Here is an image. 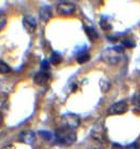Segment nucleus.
<instances>
[{"label": "nucleus", "mask_w": 140, "mask_h": 149, "mask_svg": "<svg viewBox=\"0 0 140 149\" xmlns=\"http://www.w3.org/2000/svg\"><path fill=\"white\" fill-rule=\"evenodd\" d=\"M84 29H85V33L87 35V37L91 39L92 41H95L98 39V34H97V31L95 30V28H93V27H89V26H84Z\"/></svg>", "instance_id": "nucleus-11"}, {"label": "nucleus", "mask_w": 140, "mask_h": 149, "mask_svg": "<svg viewBox=\"0 0 140 149\" xmlns=\"http://www.w3.org/2000/svg\"><path fill=\"white\" fill-rule=\"evenodd\" d=\"M7 25V16L4 13H0V30L3 29Z\"/></svg>", "instance_id": "nucleus-15"}, {"label": "nucleus", "mask_w": 140, "mask_h": 149, "mask_svg": "<svg viewBox=\"0 0 140 149\" xmlns=\"http://www.w3.org/2000/svg\"><path fill=\"white\" fill-rule=\"evenodd\" d=\"M122 45H123V47H126V48H134L136 45V43L134 41L129 40V39H124L122 41Z\"/></svg>", "instance_id": "nucleus-16"}, {"label": "nucleus", "mask_w": 140, "mask_h": 149, "mask_svg": "<svg viewBox=\"0 0 140 149\" xmlns=\"http://www.w3.org/2000/svg\"><path fill=\"white\" fill-rule=\"evenodd\" d=\"M1 149H15L14 145H7V146H4V147H2Z\"/></svg>", "instance_id": "nucleus-24"}, {"label": "nucleus", "mask_w": 140, "mask_h": 149, "mask_svg": "<svg viewBox=\"0 0 140 149\" xmlns=\"http://www.w3.org/2000/svg\"><path fill=\"white\" fill-rule=\"evenodd\" d=\"M133 103H134V105H135L136 107H138V108H140V95H137V96L134 97Z\"/></svg>", "instance_id": "nucleus-21"}, {"label": "nucleus", "mask_w": 140, "mask_h": 149, "mask_svg": "<svg viewBox=\"0 0 140 149\" xmlns=\"http://www.w3.org/2000/svg\"><path fill=\"white\" fill-rule=\"evenodd\" d=\"M39 15H40V19H42L43 22H48L49 19H51V16H52L51 8H50V7H43V8H41Z\"/></svg>", "instance_id": "nucleus-10"}, {"label": "nucleus", "mask_w": 140, "mask_h": 149, "mask_svg": "<svg viewBox=\"0 0 140 149\" xmlns=\"http://www.w3.org/2000/svg\"><path fill=\"white\" fill-rule=\"evenodd\" d=\"M39 135H40L41 137L44 138V139H46V141H49V139L52 138V134L50 132H48V131H40V132H39Z\"/></svg>", "instance_id": "nucleus-18"}, {"label": "nucleus", "mask_w": 140, "mask_h": 149, "mask_svg": "<svg viewBox=\"0 0 140 149\" xmlns=\"http://www.w3.org/2000/svg\"><path fill=\"white\" fill-rule=\"evenodd\" d=\"M49 79H50V74H49L48 71H39L37 74H35V77H33V81L36 84H39V86H43L45 84L46 82L49 81Z\"/></svg>", "instance_id": "nucleus-9"}, {"label": "nucleus", "mask_w": 140, "mask_h": 149, "mask_svg": "<svg viewBox=\"0 0 140 149\" xmlns=\"http://www.w3.org/2000/svg\"><path fill=\"white\" fill-rule=\"evenodd\" d=\"M23 26L28 33H33L37 28V22L31 15H26L23 19Z\"/></svg>", "instance_id": "nucleus-7"}, {"label": "nucleus", "mask_w": 140, "mask_h": 149, "mask_svg": "<svg viewBox=\"0 0 140 149\" xmlns=\"http://www.w3.org/2000/svg\"><path fill=\"white\" fill-rule=\"evenodd\" d=\"M108 40H110V41H116L119 39V38H115V37H113V36H108Z\"/></svg>", "instance_id": "nucleus-25"}, {"label": "nucleus", "mask_w": 140, "mask_h": 149, "mask_svg": "<svg viewBox=\"0 0 140 149\" xmlns=\"http://www.w3.org/2000/svg\"><path fill=\"white\" fill-rule=\"evenodd\" d=\"M100 88L103 90V92H107L109 88H110V83L107 81H105V80H101L100 81Z\"/></svg>", "instance_id": "nucleus-19"}, {"label": "nucleus", "mask_w": 140, "mask_h": 149, "mask_svg": "<svg viewBox=\"0 0 140 149\" xmlns=\"http://www.w3.org/2000/svg\"><path fill=\"white\" fill-rule=\"evenodd\" d=\"M91 136H92L95 141L99 143H106L107 142V136H106V131L103 124H96L93 127L92 132H91Z\"/></svg>", "instance_id": "nucleus-4"}, {"label": "nucleus", "mask_w": 140, "mask_h": 149, "mask_svg": "<svg viewBox=\"0 0 140 149\" xmlns=\"http://www.w3.org/2000/svg\"><path fill=\"white\" fill-rule=\"evenodd\" d=\"M89 58H91V56H89V53L82 52L77 56V62L79 64H84V63H86V62H89Z\"/></svg>", "instance_id": "nucleus-12"}, {"label": "nucleus", "mask_w": 140, "mask_h": 149, "mask_svg": "<svg viewBox=\"0 0 140 149\" xmlns=\"http://www.w3.org/2000/svg\"><path fill=\"white\" fill-rule=\"evenodd\" d=\"M76 10V6L72 2H60L57 6V12L58 14L64 15V16H68L74 13Z\"/></svg>", "instance_id": "nucleus-6"}, {"label": "nucleus", "mask_w": 140, "mask_h": 149, "mask_svg": "<svg viewBox=\"0 0 140 149\" xmlns=\"http://www.w3.org/2000/svg\"><path fill=\"white\" fill-rule=\"evenodd\" d=\"M125 149H139V146H138L137 143H133V144H130V145L127 146Z\"/></svg>", "instance_id": "nucleus-22"}, {"label": "nucleus", "mask_w": 140, "mask_h": 149, "mask_svg": "<svg viewBox=\"0 0 140 149\" xmlns=\"http://www.w3.org/2000/svg\"><path fill=\"white\" fill-rule=\"evenodd\" d=\"M11 71V68L6 62L0 60V74H8Z\"/></svg>", "instance_id": "nucleus-14"}, {"label": "nucleus", "mask_w": 140, "mask_h": 149, "mask_svg": "<svg viewBox=\"0 0 140 149\" xmlns=\"http://www.w3.org/2000/svg\"><path fill=\"white\" fill-rule=\"evenodd\" d=\"M2 122H3V116H2V113L0 112V125L2 124Z\"/></svg>", "instance_id": "nucleus-26"}, {"label": "nucleus", "mask_w": 140, "mask_h": 149, "mask_svg": "<svg viewBox=\"0 0 140 149\" xmlns=\"http://www.w3.org/2000/svg\"><path fill=\"white\" fill-rule=\"evenodd\" d=\"M19 139H21V142L25 143V144L31 145L35 142V139H36V134L31 130H25L23 131V132H21Z\"/></svg>", "instance_id": "nucleus-8"}, {"label": "nucleus", "mask_w": 140, "mask_h": 149, "mask_svg": "<svg viewBox=\"0 0 140 149\" xmlns=\"http://www.w3.org/2000/svg\"><path fill=\"white\" fill-rule=\"evenodd\" d=\"M128 110V106L125 101H120L111 105V107L108 110L109 115H123Z\"/></svg>", "instance_id": "nucleus-5"}, {"label": "nucleus", "mask_w": 140, "mask_h": 149, "mask_svg": "<svg viewBox=\"0 0 140 149\" xmlns=\"http://www.w3.org/2000/svg\"><path fill=\"white\" fill-rule=\"evenodd\" d=\"M62 61H63V58H62V55H60L59 53H57V52L52 53L51 58H50V62H51L52 64H54V65H58V64L62 63Z\"/></svg>", "instance_id": "nucleus-13"}, {"label": "nucleus", "mask_w": 140, "mask_h": 149, "mask_svg": "<svg viewBox=\"0 0 140 149\" xmlns=\"http://www.w3.org/2000/svg\"><path fill=\"white\" fill-rule=\"evenodd\" d=\"M122 53H123L122 47H114V48L107 49L101 54V60L109 65H115L121 60Z\"/></svg>", "instance_id": "nucleus-2"}, {"label": "nucleus", "mask_w": 140, "mask_h": 149, "mask_svg": "<svg viewBox=\"0 0 140 149\" xmlns=\"http://www.w3.org/2000/svg\"><path fill=\"white\" fill-rule=\"evenodd\" d=\"M63 123L64 127L70 130H76L79 127L80 123H81V119L78 115L74 113H67V115L63 116Z\"/></svg>", "instance_id": "nucleus-3"}, {"label": "nucleus", "mask_w": 140, "mask_h": 149, "mask_svg": "<svg viewBox=\"0 0 140 149\" xmlns=\"http://www.w3.org/2000/svg\"><path fill=\"white\" fill-rule=\"evenodd\" d=\"M94 149H103V148H94Z\"/></svg>", "instance_id": "nucleus-27"}, {"label": "nucleus", "mask_w": 140, "mask_h": 149, "mask_svg": "<svg viewBox=\"0 0 140 149\" xmlns=\"http://www.w3.org/2000/svg\"><path fill=\"white\" fill-rule=\"evenodd\" d=\"M55 137L59 144L65 146H70L74 144L77 141V133L74 132V130H70V129L63 127L56 130Z\"/></svg>", "instance_id": "nucleus-1"}, {"label": "nucleus", "mask_w": 140, "mask_h": 149, "mask_svg": "<svg viewBox=\"0 0 140 149\" xmlns=\"http://www.w3.org/2000/svg\"><path fill=\"white\" fill-rule=\"evenodd\" d=\"M41 69H42V71H48L50 69V63H49L48 60L42 61V63H41Z\"/></svg>", "instance_id": "nucleus-20"}, {"label": "nucleus", "mask_w": 140, "mask_h": 149, "mask_svg": "<svg viewBox=\"0 0 140 149\" xmlns=\"http://www.w3.org/2000/svg\"><path fill=\"white\" fill-rule=\"evenodd\" d=\"M112 149H124L120 144H113L112 145Z\"/></svg>", "instance_id": "nucleus-23"}, {"label": "nucleus", "mask_w": 140, "mask_h": 149, "mask_svg": "<svg viewBox=\"0 0 140 149\" xmlns=\"http://www.w3.org/2000/svg\"><path fill=\"white\" fill-rule=\"evenodd\" d=\"M100 27L105 30H110L112 28V26H111L110 24H109V22L106 21V19H101L100 21Z\"/></svg>", "instance_id": "nucleus-17"}]
</instances>
